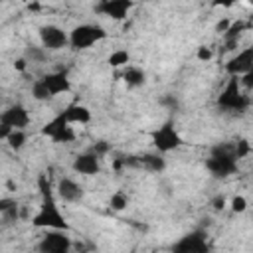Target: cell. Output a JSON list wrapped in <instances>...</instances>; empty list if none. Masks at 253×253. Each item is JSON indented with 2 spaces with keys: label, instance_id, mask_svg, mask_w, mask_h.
Masks as SVG:
<instances>
[{
  "label": "cell",
  "instance_id": "1",
  "mask_svg": "<svg viewBox=\"0 0 253 253\" xmlns=\"http://www.w3.org/2000/svg\"><path fill=\"white\" fill-rule=\"evenodd\" d=\"M38 186H40V194H42V206H40V211L32 217V225L40 227V229H63V231H67L69 223H67L65 215L59 211V206L55 204L51 184H49L45 174H42L38 178Z\"/></svg>",
  "mask_w": 253,
  "mask_h": 253
},
{
  "label": "cell",
  "instance_id": "2",
  "mask_svg": "<svg viewBox=\"0 0 253 253\" xmlns=\"http://www.w3.org/2000/svg\"><path fill=\"white\" fill-rule=\"evenodd\" d=\"M237 154H235V144H219L211 150L210 158L206 160V168L210 174L215 178H227L237 172Z\"/></svg>",
  "mask_w": 253,
  "mask_h": 253
},
{
  "label": "cell",
  "instance_id": "3",
  "mask_svg": "<svg viewBox=\"0 0 253 253\" xmlns=\"http://www.w3.org/2000/svg\"><path fill=\"white\" fill-rule=\"evenodd\" d=\"M217 107L225 113H245L249 107V97L241 91V83L231 77L217 97Z\"/></svg>",
  "mask_w": 253,
  "mask_h": 253
},
{
  "label": "cell",
  "instance_id": "4",
  "mask_svg": "<svg viewBox=\"0 0 253 253\" xmlns=\"http://www.w3.org/2000/svg\"><path fill=\"white\" fill-rule=\"evenodd\" d=\"M107 38V32L97 24H81L75 26L69 32V45L73 49H87L95 45L97 42H103Z\"/></svg>",
  "mask_w": 253,
  "mask_h": 253
},
{
  "label": "cell",
  "instance_id": "5",
  "mask_svg": "<svg viewBox=\"0 0 253 253\" xmlns=\"http://www.w3.org/2000/svg\"><path fill=\"white\" fill-rule=\"evenodd\" d=\"M30 125V113L26 111L24 105L16 103L12 107H8L2 117H0V138L6 140V136L16 130V128H26Z\"/></svg>",
  "mask_w": 253,
  "mask_h": 253
},
{
  "label": "cell",
  "instance_id": "6",
  "mask_svg": "<svg viewBox=\"0 0 253 253\" xmlns=\"http://www.w3.org/2000/svg\"><path fill=\"white\" fill-rule=\"evenodd\" d=\"M152 144L158 152H172L182 146V136L178 134L172 121H166L162 126H158L152 132Z\"/></svg>",
  "mask_w": 253,
  "mask_h": 253
},
{
  "label": "cell",
  "instance_id": "7",
  "mask_svg": "<svg viewBox=\"0 0 253 253\" xmlns=\"http://www.w3.org/2000/svg\"><path fill=\"white\" fill-rule=\"evenodd\" d=\"M71 123L65 119L63 113H59L57 117H53L43 128H42V134L51 138L53 142H73L75 140V132L71 130L69 126Z\"/></svg>",
  "mask_w": 253,
  "mask_h": 253
},
{
  "label": "cell",
  "instance_id": "8",
  "mask_svg": "<svg viewBox=\"0 0 253 253\" xmlns=\"http://www.w3.org/2000/svg\"><path fill=\"white\" fill-rule=\"evenodd\" d=\"M172 249L178 251V253H206V251L210 249V245H208V235H206V231H202V229L190 231V233H186L184 237H180V241H176Z\"/></svg>",
  "mask_w": 253,
  "mask_h": 253
},
{
  "label": "cell",
  "instance_id": "9",
  "mask_svg": "<svg viewBox=\"0 0 253 253\" xmlns=\"http://www.w3.org/2000/svg\"><path fill=\"white\" fill-rule=\"evenodd\" d=\"M40 42L47 51H57L69 45V36L59 26L47 24L40 28Z\"/></svg>",
  "mask_w": 253,
  "mask_h": 253
},
{
  "label": "cell",
  "instance_id": "10",
  "mask_svg": "<svg viewBox=\"0 0 253 253\" xmlns=\"http://www.w3.org/2000/svg\"><path fill=\"white\" fill-rule=\"evenodd\" d=\"M40 249L43 253H67L71 249V239L63 229H51L42 237Z\"/></svg>",
  "mask_w": 253,
  "mask_h": 253
},
{
  "label": "cell",
  "instance_id": "11",
  "mask_svg": "<svg viewBox=\"0 0 253 253\" xmlns=\"http://www.w3.org/2000/svg\"><path fill=\"white\" fill-rule=\"evenodd\" d=\"M253 67V45H247L243 49H239L235 55H231L225 63V71L231 75V77H237V75H243L247 73L249 69Z\"/></svg>",
  "mask_w": 253,
  "mask_h": 253
},
{
  "label": "cell",
  "instance_id": "12",
  "mask_svg": "<svg viewBox=\"0 0 253 253\" xmlns=\"http://www.w3.org/2000/svg\"><path fill=\"white\" fill-rule=\"evenodd\" d=\"M132 0H101L95 6V12L101 16H107L111 20H125L126 14L132 8Z\"/></svg>",
  "mask_w": 253,
  "mask_h": 253
},
{
  "label": "cell",
  "instance_id": "13",
  "mask_svg": "<svg viewBox=\"0 0 253 253\" xmlns=\"http://www.w3.org/2000/svg\"><path fill=\"white\" fill-rule=\"evenodd\" d=\"M71 168H73L77 174L95 176V174H99V170H101L99 154H97V152H83V154H77V156L73 158Z\"/></svg>",
  "mask_w": 253,
  "mask_h": 253
},
{
  "label": "cell",
  "instance_id": "14",
  "mask_svg": "<svg viewBox=\"0 0 253 253\" xmlns=\"http://www.w3.org/2000/svg\"><path fill=\"white\" fill-rule=\"evenodd\" d=\"M43 83L47 85V89L51 91V95H61V93H69L71 91V81L67 77L65 71H53V73H47L42 77Z\"/></svg>",
  "mask_w": 253,
  "mask_h": 253
},
{
  "label": "cell",
  "instance_id": "15",
  "mask_svg": "<svg viewBox=\"0 0 253 253\" xmlns=\"http://www.w3.org/2000/svg\"><path fill=\"white\" fill-rule=\"evenodd\" d=\"M57 196L67 204H75L83 198V188L71 178H61L57 182Z\"/></svg>",
  "mask_w": 253,
  "mask_h": 253
},
{
  "label": "cell",
  "instance_id": "16",
  "mask_svg": "<svg viewBox=\"0 0 253 253\" xmlns=\"http://www.w3.org/2000/svg\"><path fill=\"white\" fill-rule=\"evenodd\" d=\"M65 115V119L71 123V125H87L91 121V111L85 107V105H79V103H73L69 105L65 111H61Z\"/></svg>",
  "mask_w": 253,
  "mask_h": 253
},
{
  "label": "cell",
  "instance_id": "17",
  "mask_svg": "<svg viewBox=\"0 0 253 253\" xmlns=\"http://www.w3.org/2000/svg\"><path fill=\"white\" fill-rule=\"evenodd\" d=\"M123 79L128 87H142L144 81H146V73L140 69V67H134V65H126L125 71H123Z\"/></svg>",
  "mask_w": 253,
  "mask_h": 253
},
{
  "label": "cell",
  "instance_id": "18",
  "mask_svg": "<svg viewBox=\"0 0 253 253\" xmlns=\"http://www.w3.org/2000/svg\"><path fill=\"white\" fill-rule=\"evenodd\" d=\"M136 164L144 166V168L150 170V172H162V170L166 168V162H164V158H162L160 154H144V156L138 158Z\"/></svg>",
  "mask_w": 253,
  "mask_h": 253
},
{
  "label": "cell",
  "instance_id": "19",
  "mask_svg": "<svg viewBox=\"0 0 253 253\" xmlns=\"http://www.w3.org/2000/svg\"><path fill=\"white\" fill-rule=\"evenodd\" d=\"M107 63L111 67H126L130 63V53L126 49H115L111 51V55L107 57Z\"/></svg>",
  "mask_w": 253,
  "mask_h": 253
},
{
  "label": "cell",
  "instance_id": "20",
  "mask_svg": "<svg viewBox=\"0 0 253 253\" xmlns=\"http://www.w3.org/2000/svg\"><path fill=\"white\" fill-rule=\"evenodd\" d=\"M32 97H34L36 101H49L53 95H51V91L47 89V85L43 83V79H36V81L32 83Z\"/></svg>",
  "mask_w": 253,
  "mask_h": 253
},
{
  "label": "cell",
  "instance_id": "21",
  "mask_svg": "<svg viewBox=\"0 0 253 253\" xmlns=\"http://www.w3.org/2000/svg\"><path fill=\"white\" fill-rule=\"evenodd\" d=\"M6 142H8V146H10L12 150H20V148L26 144V132H24V128L12 130V132L6 136Z\"/></svg>",
  "mask_w": 253,
  "mask_h": 253
},
{
  "label": "cell",
  "instance_id": "22",
  "mask_svg": "<svg viewBox=\"0 0 253 253\" xmlns=\"http://www.w3.org/2000/svg\"><path fill=\"white\" fill-rule=\"evenodd\" d=\"M109 206H111L115 211H123V210L128 206V196H126L125 192L117 190V192L111 194V198H109Z\"/></svg>",
  "mask_w": 253,
  "mask_h": 253
},
{
  "label": "cell",
  "instance_id": "23",
  "mask_svg": "<svg viewBox=\"0 0 253 253\" xmlns=\"http://www.w3.org/2000/svg\"><path fill=\"white\" fill-rule=\"evenodd\" d=\"M229 208H231V211H235V213H243V211L247 210V200H245L243 196H233V198L229 200Z\"/></svg>",
  "mask_w": 253,
  "mask_h": 253
},
{
  "label": "cell",
  "instance_id": "24",
  "mask_svg": "<svg viewBox=\"0 0 253 253\" xmlns=\"http://www.w3.org/2000/svg\"><path fill=\"white\" fill-rule=\"evenodd\" d=\"M28 57L32 59V61H43L45 59V47H30L28 49Z\"/></svg>",
  "mask_w": 253,
  "mask_h": 253
},
{
  "label": "cell",
  "instance_id": "25",
  "mask_svg": "<svg viewBox=\"0 0 253 253\" xmlns=\"http://www.w3.org/2000/svg\"><path fill=\"white\" fill-rule=\"evenodd\" d=\"M249 152H251V146H249V142H247V140H239V142L235 144V154H237V158H239V160H241V158H245Z\"/></svg>",
  "mask_w": 253,
  "mask_h": 253
},
{
  "label": "cell",
  "instance_id": "26",
  "mask_svg": "<svg viewBox=\"0 0 253 253\" xmlns=\"http://www.w3.org/2000/svg\"><path fill=\"white\" fill-rule=\"evenodd\" d=\"M196 57H198L200 61H210V59L213 57V51H211V47H208V45H200L198 51H196Z\"/></svg>",
  "mask_w": 253,
  "mask_h": 253
},
{
  "label": "cell",
  "instance_id": "27",
  "mask_svg": "<svg viewBox=\"0 0 253 253\" xmlns=\"http://www.w3.org/2000/svg\"><path fill=\"white\" fill-rule=\"evenodd\" d=\"M239 83H241V87H245V89H253V67H251L247 73L241 75Z\"/></svg>",
  "mask_w": 253,
  "mask_h": 253
},
{
  "label": "cell",
  "instance_id": "28",
  "mask_svg": "<svg viewBox=\"0 0 253 253\" xmlns=\"http://www.w3.org/2000/svg\"><path fill=\"white\" fill-rule=\"evenodd\" d=\"M229 26H231V22H229V20H225V18H223V20H219V22H217V24H215V32H217V34H221V36H223V34H225V32H227V30H229Z\"/></svg>",
  "mask_w": 253,
  "mask_h": 253
},
{
  "label": "cell",
  "instance_id": "29",
  "mask_svg": "<svg viewBox=\"0 0 253 253\" xmlns=\"http://www.w3.org/2000/svg\"><path fill=\"white\" fill-rule=\"evenodd\" d=\"M211 206H213V210H217V211H219V210H223V208L227 206V200H225L223 196H217V198L211 202Z\"/></svg>",
  "mask_w": 253,
  "mask_h": 253
},
{
  "label": "cell",
  "instance_id": "30",
  "mask_svg": "<svg viewBox=\"0 0 253 253\" xmlns=\"http://www.w3.org/2000/svg\"><path fill=\"white\" fill-rule=\"evenodd\" d=\"M26 65H28V59H26V57H18V59L14 61V69H16V71H26Z\"/></svg>",
  "mask_w": 253,
  "mask_h": 253
},
{
  "label": "cell",
  "instance_id": "31",
  "mask_svg": "<svg viewBox=\"0 0 253 253\" xmlns=\"http://www.w3.org/2000/svg\"><path fill=\"white\" fill-rule=\"evenodd\" d=\"M213 2V6H221V8H231L237 0H211Z\"/></svg>",
  "mask_w": 253,
  "mask_h": 253
},
{
  "label": "cell",
  "instance_id": "32",
  "mask_svg": "<svg viewBox=\"0 0 253 253\" xmlns=\"http://www.w3.org/2000/svg\"><path fill=\"white\" fill-rule=\"evenodd\" d=\"M247 4H249V6H253V0H247Z\"/></svg>",
  "mask_w": 253,
  "mask_h": 253
}]
</instances>
